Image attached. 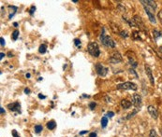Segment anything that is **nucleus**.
I'll return each mask as SVG.
<instances>
[{
	"instance_id": "obj_18",
	"label": "nucleus",
	"mask_w": 162,
	"mask_h": 137,
	"mask_svg": "<svg viewBox=\"0 0 162 137\" xmlns=\"http://www.w3.org/2000/svg\"><path fill=\"white\" fill-rule=\"evenodd\" d=\"M108 124V119H107V117H103L102 119H101V126L103 128H105Z\"/></svg>"
},
{
	"instance_id": "obj_25",
	"label": "nucleus",
	"mask_w": 162,
	"mask_h": 137,
	"mask_svg": "<svg viewBox=\"0 0 162 137\" xmlns=\"http://www.w3.org/2000/svg\"><path fill=\"white\" fill-rule=\"evenodd\" d=\"M74 44H75L76 47H79L81 45V40H80V39H75V40H74Z\"/></svg>"
},
{
	"instance_id": "obj_4",
	"label": "nucleus",
	"mask_w": 162,
	"mask_h": 137,
	"mask_svg": "<svg viewBox=\"0 0 162 137\" xmlns=\"http://www.w3.org/2000/svg\"><path fill=\"white\" fill-rule=\"evenodd\" d=\"M116 88L118 90H130V91H136L138 89L137 85L133 82H124L122 84H118Z\"/></svg>"
},
{
	"instance_id": "obj_28",
	"label": "nucleus",
	"mask_w": 162,
	"mask_h": 137,
	"mask_svg": "<svg viewBox=\"0 0 162 137\" xmlns=\"http://www.w3.org/2000/svg\"><path fill=\"white\" fill-rule=\"evenodd\" d=\"M35 10H36V7H35V6H32L31 9H30V10H29V13H30L31 15H33V13L35 12Z\"/></svg>"
},
{
	"instance_id": "obj_37",
	"label": "nucleus",
	"mask_w": 162,
	"mask_h": 137,
	"mask_svg": "<svg viewBox=\"0 0 162 137\" xmlns=\"http://www.w3.org/2000/svg\"><path fill=\"white\" fill-rule=\"evenodd\" d=\"M87 132H88V131H81V132H80V134H81V135H83V134H85V133H87Z\"/></svg>"
},
{
	"instance_id": "obj_29",
	"label": "nucleus",
	"mask_w": 162,
	"mask_h": 137,
	"mask_svg": "<svg viewBox=\"0 0 162 137\" xmlns=\"http://www.w3.org/2000/svg\"><path fill=\"white\" fill-rule=\"evenodd\" d=\"M106 116H107V117H113L114 116V113L112 112V111H110V112H108V113H107Z\"/></svg>"
},
{
	"instance_id": "obj_17",
	"label": "nucleus",
	"mask_w": 162,
	"mask_h": 137,
	"mask_svg": "<svg viewBox=\"0 0 162 137\" xmlns=\"http://www.w3.org/2000/svg\"><path fill=\"white\" fill-rule=\"evenodd\" d=\"M46 50H47V46H46L45 44H42V45H40V49H39L40 53L43 54V53H45V52H46Z\"/></svg>"
},
{
	"instance_id": "obj_34",
	"label": "nucleus",
	"mask_w": 162,
	"mask_h": 137,
	"mask_svg": "<svg viewBox=\"0 0 162 137\" xmlns=\"http://www.w3.org/2000/svg\"><path fill=\"white\" fill-rule=\"evenodd\" d=\"M25 93L29 94V93H30V90H29L28 88H25Z\"/></svg>"
},
{
	"instance_id": "obj_13",
	"label": "nucleus",
	"mask_w": 162,
	"mask_h": 137,
	"mask_svg": "<svg viewBox=\"0 0 162 137\" xmlns=\"http://www.w3.org/2000/svg\"><path fill=\"white\" fill-rule=\"evenodd\" d=\"M145 12H146V14H147V16H148V18H149V21H150L152 24H156V19H155L154 13L151 12V11H149V10H147V9H145Z\"/></svg>"
},
{
	"instance_id": "obj_32",
	"label": "nucleus",
	"mask_w": 162,
	"mask_h": 137,
	"mask_svg": "<svg viewBox=\"0 0 162 137\" xmlns=\"http://www.w3.org/2000/svg\"><path fill=\"white\" fill-rule=\"evenodd\" d=\"M89 137H97V133L96 132H91L89 135Z\"/></svg>"
},
{
	"instance_id": "obj_21",
	"label": "nucleus",
	"mask_w": 162,
	"mask_h": 137,
	"mask_svg": "<svg viewBox=\"0 0 162 137\" xmlns=\"http://www.w3.org/2000/svg\"><path fill=\"white\" fill-rule=\"evenodd\" d=\"M138 110H140V108H137V109H136V110H134V111H133L132 113H130V114H129V116L127 117V119H128V120H129V119H130V117H133V116H134L135 114H137V112H138Z\"/></svg>"
},
{
	"instance_id": "obj_30",
	"label": "nucleus",
	"mask_w": 162,
	"mask_h": 137,
	"mask_svg": "<svg viewBox=\"0 0 162 137\" xmlns=\"http://www.w3.org/2000/svg\"><path fill=\"white\" fill-rule=\"evenodd\" d=\"M12 135H13V137H20V135L18 134V132H17L15 130H13V131H12Z\"/></svg>"
},
{
	"instance_id": "obj_40",
	"label": "nucleus",
	"mask_w": 162,
	"mask_h": 137,
	"mask_svg": "<svg viewBox=\"0 0 162 137\" xmlns=\"http://www.w3.org/2000/svg\"><path fill=\"white\" fill-rule=\"evenodd\" d=\"M30 76H31V75H30L29 73H27V74H26V77H28V78H29V77H30Z\"/></svg>"
},
{
	"instance_id": "obj_7",
	"label": "nucleus",
	"mask_w": 162,
	"mask_h": 137,
	"mask_svg": "<svg viewBox=\"0 0 162 137\" xmlns=\"http://www.w3.org/2000/svg\"><path fill=\"white\" fill-rule=\"evenodd\" d=\"M133 21H134V23H135V24H136V26H137V27H139L141 30L145 31V24H143L142 20H141V18L140 16L135 15V16L133 17Z\"/></svg>"
},
{
	"instance_id": "obj_1",
	"label": "nucleus",
	"mask_w": 162,
	"mask_h": 137,
	"mask_svg": "<svg viewBox=\"0 0 162 137\" xmlns=\"http://www.w3.org/2000/svg\"><path fill=\"white\" fill-rule=\"evenodd\" d=\"M100 38V41L102 42V44L106 47H109V48H114L115 47V42L114 41V39L109 36V35H107L105 34V28L102 27V33L99 36Z\"/></svg>"
},
{
	"instance_id": "obj_19",
	"label": "nucleus",
	"mask_w": 162,
	"mask_h": 137,
	"mask_svg": "<svg viewBox=\"0 0 162 137\" xmlns=\"http://www.w3.org/2000/svg\"><path fill=\"white\" fill-rule=\"evenodd\" d=\"M19 31L18 30H15L13 33H12V39L13 40H17V38H18V36H19Z\"/></svg>"
},
{
	"instance_id": "obj_41",
	"label": "nucleus",
	"mask_w": 162,
	"mask_h": 137,
	"mask_svg": "<svg viewBox=\"0 0 162 137\" xmlns=\"http://www.w3.org/2000/svg\"><path fill=\"white\" fill-rule=\"evenodd\" d=\"M159 50H160V51L162 52V46H160V48H159Z\"/></svg>"
},
{
	"instance_id": "obj_23",
	"label": "nucleus",
	"mask_w": 162,
	"mask_h": 137,
	"mask_svg": "<svg viewBox=\"0 0 162 137\" xmlns=\"http://www.w3.org/2000/svg\"><path fill=\"white\" fill-rule=\"evenodd\" d=\"M149 135H150V137H158V135H157V133L155 130H151Z\"/></svg>"
},
{
	"instance_id": "obj_22",
	"label": "nucleus",
	"mask_w": 162,
	"mask_h": 137,
	"mask_svg": "<svg viewBox=\"0 0 162 137\" xmlns=\"http://www.w3.org/2000/svg\"><path fill=\"white\" fill-rule=\"evenodd\" d=\"M111 28L113 29V31H114V32H115V33H117V34H119V33H120V31L118 30V27H117V25H115V24H112V26H111Z\"/></svg>"
},
{
	"instance_id": "obj_35",
	"label": "nucleus",
	"mask_w": 162,
	"mask_h": 137,
	"mask_svg": "<svg viewBox=\"0 0 162 137\" xmlns=\"http://www.w3.org/2000/svg\"><path fill=\"white\" fill-rule=\"evenodd\" d=\"M0 112H1V115L5 114V110H4V108H3V107H0Z\"/></svg>"
},
{
	"instance_id": "obj_3",
	"label": "nucleus",
	"mask_w": 162,
	"mask_h": 137,
	"mask_svg": "<svg viewBox=\"0 0 162 137\" xmlns=\"http://www.w3.org/2000/svg\"><path fill=\"white\" fill-rule=\"evenodd\" d=\"M141 3L145 7V9H147L151 12H155L156 9V4L154 1H151V0H141Z\"/></svg>"
},
{
	"instance_id": "obj_36",
	"label": "nucleus",
	"mask_w": 162,
	"mask_h": 137,
	"mask_svg": "<svg viewBox=\"0 0 162 137\" xmlns=\"http://www.w3.org/2000/svg\"><path fill=\"white\" fill-rule=\"evenodd\" d=\"M5 56V54L3 53V52H1V53H0V60H2V59H3V57Z\"/></svg>"
},
{
	"instance_id": "obj_5",
	"label": "nucleus",
	"mask_w": 162,
	"mask_h": 137,
	"mask_svg": "<svg viewBox=\"0 0 162 137\" xmlns=\"http://www.w3.org/2000/svg\"><path fill=\"white\" fill-rule=\"evenodd\" d=\"M96 71H97V74L99 76H105L108 73V68L104 67L101 64H97L96 65Z\"/></svg>"
},
{
	"instance_id": "obj_15",
	"label": "nucleus",
	"mask_w": 162,
	"mask_h": 137,
	"mask_svg": "<svg viewBox=\"0 0 162 137\" xmlns=\"http://www.w3.org/2000/svg\"><path fill=\"white\" fill-rule=\"evenodd\" d=\"M153 35H154V38L156 40L158 37H161V36H162V33L159 32V31H157V30H154V31H153Z\"/></svg>"
},
{
	"instance_id": "obj_14",
	"label": "nucleus",
	"mask_w": 162,
	"mask_h": 137,
	"mask_svg": "<svg viewBox=\"0 0 162 137\" xmlns=\"http://www.w3.org/2000/svg\"><path fill=\"white\" fill-rule=\"evenodd\" d=\"M56 127V123L53 121V120H51V121H49L48 123H47V128L49 129V130H53Z\"/></svg>"
},
{
	"instance_id": "obj_16",
	"label": "nucleus",
	"mask_w": 162,
	"mask_h": 137,
	"mask_svg": "<svg viewBox=\"0 0 162 137\" xmlns=\"http://www.w3.org/2000/svg\"><path fill=\"white\" fill-rule=\"evenodd\" d=\"M132 38L134 39V40H141V36H140V34H139V32H137V31H135V32H133L132 33Z\"/></svg>"
},
{
	"instance_id": "obj_26",
	"label": "nucleus",
	"mask_w": 162,
	"mask_h": 137,
	"mask_svg": "<svg viewBox=\"0 0 162 137\" xmlns=\"http://www.w3.org/2000/svg\"><path fill=\"white\" fill-rule=\"evenodd\" d=\"M96 106H97L96 103H90V104H89V107H90V109H92V110L95 109Z\"/></svg>"
},
{
	"instance_id": "obj_8",
	"label": "nucleus",
	"mask_w": 162,
	"mask_h": 137,
	"mask_svg": "<svg viewBox=\"0 0 162 137\" xmlns=\"http://www.w3.org/2000/svg\"><path fill=\"white\" fill-rule=\"evenodd\" d=\"M131 103L137 108L140 107L141 105V95L138 94V93H134L133 96H132V102Z\"/></svg>"
},
{
	"instance_id": "obj_9",
	"label": "nucleus",
	"mask_w": 162,
	"mask_h": 137,
	"mask_svg": "<svg viewBox=\"0 0 162 137\" xmlns=\"http://www.w3.org/2000/svg\"><path fill=\"white\" fill-rule=\"evenodd\" d=\"M145 68L146 75H147V76H148V78H149V80H150L151 84H152V85H155V80H154V76H153V74H152V70H151V68H150L149 65H145Z\"/></svg>"
},
{
	"instance_id": "obj_20",
	"label": "nucleus",
	"mask_w": 162,
	"mask_h": 137,
	"mask_svg": "<svg viewBox=\"0 0 162 137\" xmlns=\"http://www.w3.org/2000/svg\"><path fill=\"white\" fill-rule=\"evenodd\" d=\"M42 126L41 125H36L35 126V131L37 132V133H40V132H41V131H42Z\"/></svg>"
},
{
	"instance_id": "obj_38",
	"label": "nucleus",
	"mask_w": 162,
	"mask_h": 137,
	"mask_svg": "<svg viewBox=\"0 0 162 137\" xmlns=\"http://www.w3.org/2000/svg\"><path fill=\"white\" fill-rule=\"evenodd\" d=\"M13 26H14V27H17V26H18V24H17V23H14V24H13Z\"/></svg>"
},
{
	"instance_id": "obj_6",
	"label": "nucleus",
	"mask_w": 162,
	"mask_h": 137,
	"mask_svg": "<svg viewBox=\"0 0 162 137\" xmlns=\"http://www.w3.org/2000/svg\"><path fill=\"white\" fill-rule=\"evenodd\" d=\"M123 61V58H122V55L119 53V52H114L112 54V56L110 57V62L112 64H119Z\"/></svg>"
},
{
	"instance_id": "obj_33",
	"label": "nucleus",
	"mask_w": 162,
	"mask_h": 137,
	"mask_svg": "<svg viewBox=\"0 0 162 137\" xmlns=\"http://www.w3.org/2000/svg\"><path fill=\"white\" fill-rule=\"evenodd\" d=\"M39 98H40V99H45V98H46V96L45 95H42V94H39Z\"/></svg>"
},
{
	"instance_id": "obj_31",
	"label": "nucleus",
	"mask_w": 162,
	"mask_h": 137,
	"mask_svg": "<svg viewBox=\"0 0 162 137\" xmlns=\"http://www.w3.org/2000/svg\"><path fill=\"white\" fill-rule=\"evenodd\" d=\"M0 41H1V46H2V47L5 46L6 42H5V39H4L3 37H0Z\"/></svg>"
},
{
	"instance_id": "obj_39",
	"label": "nucleus",
	"mask_w": 162,
	"mask_h": 137,
	"mask_svg": "<svg viewBox=\"0 0 162 137\" xmlns=\"http://www.w3.org/2000/svg\"><path fill=\"white\" fill-rule=\"evenodd\" d=\"M8 55H9V57H12V56H13L11 52H9V54H8Z\"/></svg>"
},
{
	"instance_id": "obj_27",
	"label": "nucleus",
	"mask_w": 162,
	"mask_h": 137,
	"mask_svg": "<svg viewBox=\"0 0 162 137\" xmlns=\"http://www.w3.org/2000/svg\"><path fill=\"white\" fill-rule=\"evenodd\" d=\"M157 17H158V19H159L160 23L162 24V10H160V11L158 12V14H157Z\"/></svg>"
},
{
	"instance_id": "obj_24",
	"label": "nucleus",
	"mask_w": 162,
	"mask_h": 137,
	"mask_svg": "<svg viewBox=\"0 0 162 137\" xmlns=\"http://www.w3.org/2000/svg\"><path fill=\"white\" fill-rule=\"evenodd\" d=\"M120 35L123 36V37H128L129 36V35L127 34V32H125V31H121L120 32Z\"/></svg>"
},
{
	"instance_id": "obj_2",
	"label": "nucleus",
	"mask_w": 162,
	"mask_h": 137,
	"mask_svg": "<svg viewBox=\"0 0 162 137\" xmlns=\"http://www.w3.org/2000/svg\"><path fill=\"white\" fill-rule=\"evenodd\" d=\"M87 50L93 57L98 58L100 55V50L97 42H90L87 46Z\"/></svg>"
},
{
	"instance_id": "obj_12",
	"label": "nucleus",
	"mask_w": 162,
	"mask_h": 137,
	"mask_svg": "<svg viewBox=\"0 0 162 137\" xmlns=\"http://www.w3.org/2000/svg\"><path fill=\"white\" fill-rule=\"evenodd\" d=\"M131 106H132V103H131V102H129V100H125V99H124V100H122V101H121V106H122L124 109H128V108H129Z\"/></svg>"
},
{
	"instance_id": "obj_10",
	"label": "nucleus",
	"mask_w": 162,
	"mask_h": 137,
	"mask_svg": "<svg viewBox=\"0 0 162 137\" xmlns=\"http://www.w3.org/2000/svg\"><path fill=\"white\" fill-rule=\"evenodd\" d=\"M147 109H148V112H149V114L151 115V117H153V119L156 120L158 117V112H157L156 108L153 106H149Z\"/></svg>"
},
{
	"instance_id": "obj_11",
	"label": "nucleus",
	"mask_w": 162,
	"mask_h": 137,
	"mask_svg": "<svg viewBox=\"0 0 162 137\" xmlns=\"http://www.w3.org/2000/svg\"><path fill=\"white\" fill-rule=\"evenodd\" d=\"M8 108L10 110V111H20V108H21V105L18 103V102H15V103H11L8 106Z\"/></svg>"
}]
</instances>
